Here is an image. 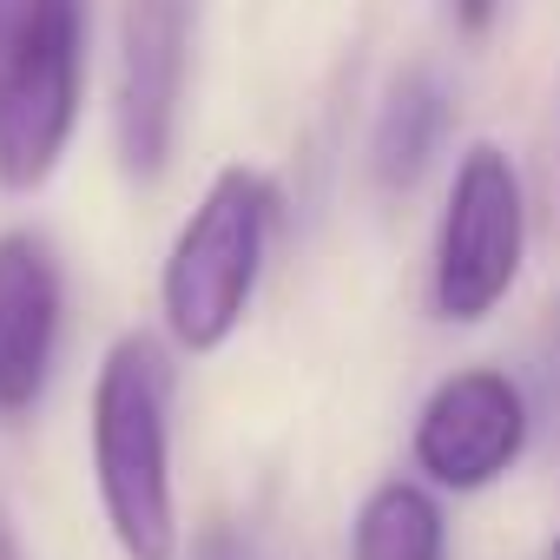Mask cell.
I'll list each match as a JSON object with an SVG mask.
<instances>
[{
  "label": "cell",
  "instance_id": "obj_13",
  "mask_svg": "<svg viewBox=\"0 0 560 560\" xmlns=\"http://www.w3.org/2000/svg\"><path fill=\"white\" fill-rule=\"evenodd\" d=\"M0 560H27V553H21V534H14L8 514H0Z\"/></svg>",
  "mask_w": 560,
  "mask_h": 560
},
{
  "label": "cell",
  "instance_id": "obj_12",
  "mask_svg": "<svg viewBox=\"0 0 560 560\" xmlns=\"http://www.w3.org/2000/svg\"><path fill=\"white\" fill-rule=\"evenodd\" d=\"M448 8H455V27L462 34H488L501 21V0H448Z\"/></svg>",
  "mask_w": 560,
  "mask_h": 560
},
{
  "label": "cell",
  "instance_id": "obj_1",
  "mask_svg": "<svg viewBox=\"0 0 560 560\" xmlns=\"http://www.w3.org/2000/svg\"><path fill=\"white\" fill-rule=\"evenodd\" d=\"M100 514L126 560H178V488H172V357L159 337L126 330L93 376L86 409Z\"/></svg>",
  "mask_w": 560,
  "mask_h": 560
},
{
  "label": "cell",
  "instance_id": "obj_2",
  "mask_svg": "<svg viewBox=\"0 0 560 560\" xmlns=\"http://www.w3.org/2000/svg\"><path fill=\"white\" fill-rule=\"evenodd\" d=\"M277 218H284V191L257 165H224L205 185V198L178 224L165 270H159V311L178 350L211 357L244 330L257 284H264Z\"/></svg>",
  "mask_w": 560,
  "mask_h": 560
},
{
  "label": "cell",
  "instance_id": "obj_4",
  "mask_svg": "<svg viewBox=\"0 0 560 560\" xmlns=\"http://www.w3.org/2000/svg\"><path fill=\"white\" fill-rule=\"evenodd\" d=\"M527 257V191L521 172L501 145L475 139L455 159L448 178V205L435 224V317L442 324H488Z\"/></svg>",
  "mask_w": 560,
  "mask_h": 560
},
{
  "label": "cell",
  "instance_id": "obj_3",
  "mask_svg": "<svg viewBox=\"0 0 560 560\" xmlns=\"http://www.w3.org/2000/svg\"><path fill=\"white\" fill-rule=\"evenodd\" d=\"M86 106V0H0V191H40Z\"/></svg>",
  "mask_w": 560,
  "mask_h": 560
},
{
  "label": "cell",
  "instance_id": "obj_10",
  "mask_svg": "<svg viewBox=\"0 0 560 560\" xmlns=\"http://www.w3.org/2000/svg\"><path fill=\"white\" fill-rule=\"evenodd\" d=\"M534 383H540V396L560 409V311L547 317V337H540V357H534Z\"/></svg>",
  "mask_w": 560,
  "mask_h": 560
},
{
  "label": "cell",
  "instance_id": "obj_14",
  "mask_svg": "<svg viewBox=\"0 0 560 560\" xmlns=\"http://www.w3.org/2000/svg\"><path fill=\"white\" fill-rule=\"evenodd\" d=\"M547 560H560V534H553V540H547Z\"/></svg>",
  "mask_w": 560,
  "mask_h": 560
},
{
  "label": "cell",
  "instance_id": "obj_11",
  "mask_svg": "<svg viewBox=\"0 0 560 560\" xmlns=\"http://www.w3.org/2000/svg\"><path fill=\"white\" fill-rule=\"evenodd\" d=\"M191 560H250V547H244L231 527H205L198 547H191Z\"/></svg>",
  "mask_w": 560,
  "mask_h": 560
},
{
  "label": "cell",
  "instance_id": "obj_8",
  "mask_svg": "<svg viewBox=\"0 0 560 560\" xmlns=\"http://www.w3.org/2000/svg\"><path fill=\"white\" fill-rule=\"evenodd\" d=\"M448 126H455V93L442 86L435 67H402L376 106V126H370V178L383 191H409L422 185V172L442 159L448 145Z\"/></svg>",
  "mask_w": 560,
  "mask_h": 560
},
{
  "label": "cell",
  "instance_id": "obj_9",
  "mask_svg": "<svg viewBox=\"0 0 560 560\" xmlns=\"http://www.w3.org/2000/svg\"><path fill=\"white\" fill-rule=\"evenodd\" d=\"M350 560H448V514L429 481H376L350 521Z\"/></svg>",
  "mask_w": 560,
  "mask_h": 560
},
{
  "label": "cell",
  "instance_id": "obj_6",
  "mask_svg": "<svg viewBox=\"0 0 560 560\" xmlns=\"http://www.w3.org/2000/svg\"><path fill=\"white\" fill-rule=\"evenodd\" d=\"M527 435H534L527 389L508 370L475 363V370H455L429 389L416 435H409V455H416L429 488L481 494L527 455Z\"/></svg>",
  "mask_w": 560,
  "mask_h": 560
},
{
  "label": "cell",
  "instance_id": "obj_7",
  "mask_svg": "<svg viewBox=\"0 0 560 560\" xmlns=\"http://www.w3.org/2000/svg\"><path fill=\"white\" fill-rule=\"evenodd\" d=\"M67 324V277L40 231H0V422L40 409Z\"/></svg>",
  "mask_w": 560,
  "mask_h": 560
},
{
  "label": "cell",
  "instance_id": "obj_5",
  "mask_svg": "<svg viewBox=\"0 0 560 560\" xmlns=\"http://www.w3.org/2000/svg\"><path fill=\"white\" fill-rule=\"evenodd\" d=\"M191 21H198V0H126V14H119L113 139H119V165L132 185H159L178 152Z\"/></svg>",
  "mask_w": 560,
  "mask_h": 560
}]
</instances>
